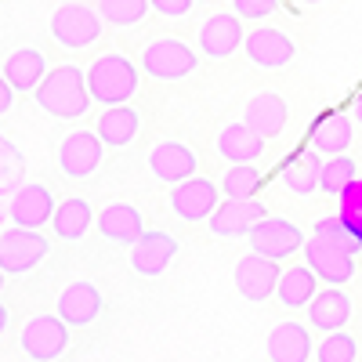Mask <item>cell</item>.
I'll list each match as a JSON object with an SVG mask.
<instances>
[{
    "label": "cell",
    "mask_w": 362,
    "mask_h": 362,
    "mask_svg": "<svg viewBox=\"0 0 362 362\" xmlns=\"http://www.w3.org/2000/svg\"><path fill=\"white\" fill-rule=\"evenodd\" d=\"M33 98L54 119H76V116L87 112L90 102H95L90 83H87V73L80 66H54V69H47V76L33 90Z\"/></svg>",
    "instance_id": "obj_1"
},
{
    "label": "cell",
    "mask_w": 362,
    "mask_h": 362,
    "mask_svg": "<svg viewBox=\"0 0 362 362\" xmlns=\"http://www.w3.org/2000/svg\"><path fill=\"white\" fill-rule=\"evenodd\" d=\"M87 83H90V95L102 105H119L127 102L134 90H138V66L131 62L127 54H102L95 66L87 69Z\"/></svg>",
    "instance_id": "obj_2"
},
{
    "label": "cell",
    "mask_w": 362,
    "mask_h": 362,
    "mask_svg": "<svg viewBox=\"0 0 362 362\" xmlns=\"http://www.w3.org/2000/svg\"><path fill=\"white\" fill-rule=\"evenodd\" d=\"M44 257H47V239L37 228L15 225L0 235V268H4V276H22V272L37 268Z\"/></svg>",
    "instance_id": "obj_3"
},
{
    "label": "cell",
    "mask_w": 362,
    "mask_h": 362,
    "mask_svg": "<svg viewBox=\"0 0 362 362\" xmlns=\"http://www.w3.org/2000/svg\"><path fill=\"white\" fill-rule=\"evenodd\" d=\"M199 66V58L189 44H181L174 37H160L145 47L141 54V69L148 76H156V80H181V76H189L192 69Z\"/></svg>",
    "instance_id": "obj_4"
},
{
    "label": "cell",
    "mask_w": 362,
    "mask_h": 362,
    "mask_svg": "<svg viewBox=\"0 0 362 362\" xmlns=\"http://www.w3.org/2000/svg\"><path fill=\"white\" fill-rule=\"evenodd\" d=\"M51 37L69 51L90 47L102 37V15L83 8V4H66L51 15Z\"/></svg>",
    "instance_id": "obj_5"
},
{
    "label": "cell",
    "mask_w": 362,
    "mask_h": 362,
    "mask_svg": "<svg viewBox=\"0 0 362 362\" xmlns=\"http://www.w3.org/2000/svg\"><path fill=\"white\" fill-rule=\"evenodd\" d=\"M69 348V322L62 315H33L22 329V351L33 362H51Z\"/></svg>",
    "instance_id": "obj_6"
},
{
    "label": "cell",
    "mask_w": 362,
    "mask_h": 362,
    "mask_svg": "<svg viewBox=\"0 0 362 362\" xmlns=\"http://www.w3.org/2000/svg\"><path fill=\"white\" fill-rule=\"evenodd\" d=\"M305 261L319 272V279L329 283V286H344L355 276V254L344 250L341 243H334V239L319 235V232L305 243Z\"/></svg>",
    "instance_id": "obj_7"
},
{
    "label": "cell",
    "mask_w": 362,
    "mask_h": 362,
    "mask_svg": "<svg viewBox=\"0 0 362 362\" xmlns=\"http://www.w3.org/2000/svg\"><path fill=\"white\" fill-rule=\"evenodd\" d=\"M279 279H283L279 257L250 250L243 261L235 264V290L243 293L247 300H268L272 293L279 290Z\"/></svg>",
    "instance_id": "obj_8"
},
{
    "label": "cell",
    "mask_w": 362,
    "mask_h": 362,
    "mask_svg": "<svg viewBox=\"0 0 362 362\" xmlns=\"http://www.w3.org/2000/svg\"><path fill=\"white\" fill-rule=\"evenodd\" d=\"M305 243H308L305 232H300L293 221H286V218H261L250 228V250L268 254V257H279V261L297 254Z\"/></svg>",
    "instance_id": "obj_9"
},
{
    "label": "cell",
    "mask_w": 362,
    "mask_h": 362,
    "mask_svg": "<svg viewBox=\"0 0 362 362\" xmlns=\"http://www.w3.org/2000/svg\"><path fill=\"white\" fill-rule=\"evenodd\" d=\"M102 134H90V131H73L62 138L58 145V167H62L66 177H90L102 163Z\"/></svg>",
    "instance_id": "obj_10"
},
{
    "label": "cell",
    "mask_w": 362,
    "mask_h": 362,
    "mask_svg": "<svg viewBox=\"0 0 362 362\" xmlns=\"http://www.w3.org/2000/svg\"><path fill=\"white\" fill-rule=\"evenodd\" d=\"M170 206L181 221H203L218 210V185L192 174L170 189Z\"/></svg>",
    "instance_id": "obj_11"
},
{
    "label": "cell",
    "mask_w": 362,
    "mask_h": 362,
    "mask_svg": "<svg viewBox=\"0 0 362 362\" xmlns=\"http://www.w3.org/2000/svg\"><path fill=\"white\" fill-rule=\"evenodd\" d=\"M239 47H243V15H210L199 29V51L206 58H214V62H221V58L235 54Z\"/></svg>",
    "instance_id": "obj_12"
},
{
    "label": "cell",
    "mask_w": 362,
    "mask_h": 362,
    "mask_svg": "<svg viewBox=\"0 0 362 362\" xmlns=\"http://www.w3.org/2000/svg\"><path fill=\"white\" fill-rule=\"evenodd\" d=\"M261 218H268L264 203H257L254 196H250V199H232V196H228V203H221L214 214H210V232L225 235V239H232V235H250V228H254Z\"/></svg>",
    "instance_id": "obj_13"
},
{
    "label": "cell",
    "mask_w": 362,
    "mask_h": 362,
    "mask_svg": "<svg viewBox=\"0 0 362 362\" xmlns=\"http://www.w3.org/2000/svg\"><path fill=\"white\" fill-rule=\"evenodd\" d=\"M293 40L283 33V29H254L247 37V58L257 69H286L293 62Z\"/></svg>",
    "instance_id": "obj_14"
},
{
    "label": "cell",
    "mask_w": 362,
    "mask_h": 362,
    "mask_svg": "<svg viewBox=\"0 0 362 362\" xmlns=\"http://www.w3.org/2000/svg\"><path fill=\"white\" fill-rule=\"evenodd\" d=\"M8 218L25 228H44L54 218V196L47 185H22L8 199Z\"/></svg>",
    "instance_id": "obj_15"
},
{
    "label": "cell",
    "mask_w": 362,
    "mask_h": 362,
    "mask_svg": "<svg viewBox=\"0 0 362 362\" xmlns=\"http://www.w3.org/2000/svg\"><path fill=\"white\" fill-rule=\"evenodd\" d=\"M322 153L319 148H297L290 160H283L279 167V181L293 192V196H312L322 185Z\"/></svg>",
    "instance_id": "obj_16"
},
{
    "label": "cell",
    "mask_w": 362,
    "mask_h": 362,
    "mask_svg": "<svg viewBox=\"0 0 362 362\" xmlns=\"http://www.w3.org/2000/svg\"><path fill=\"white\" fill-rule=\"evenodd\" d=\"M174 257H177V239L167 232H141V239L131 247V268L138 276H160Z\"/></svg>",
    "instance_id": "obj_17"
},
{
    "label": "cell",
    "mask_w": 362,
    "mask_h": 362,
    "mask_svg": "<svg viewBox=\"0 0 362 362\" xmlns=\"http://www.w3.org/2000/svg\"><path fill=\"white\" fill-rule=\"evenodd\" d=\"M102 312V290L95 283H69L58 293V315L69 326H90Z\"/></svg>",
    "instance_id": "obj_18"
},
{
    "label": "cell",
    "mask_w": 362,
    "mask_h": 362,
    "mask_svg": "<svg viewBox=\"0 0 362 362\" xmlns=\"http://www.w3.org/2000/svg\"><path fill=\"white\" fill-rule=\"evenodd\" d=\"M148 170L160 181H167V185H177V181L196 174V153L181 141H163L148 153Z\"/></svg>",
    "instance_id": "obj_19"
},
{
    "label": "cell",
    "mask_w": 362,
    "mask_h": 362,
    "mask_svg": "<svg viewBox=\"0 0 362 362\" xmlns=\"http://www.w3.org/2000/svg\"><path fill=\"white\" fill-rule=\"evenodd\" d=\"M315 355L312 334L300 322H279L268 334V358L272 362H305Z\"/></svg>",
    "instance_id": "obj_20"
},
{
    "label": "cell",
    "mask_w": 362,
    "mask_h": 362,
    "mask_svg": "<svg viewBox=\"0 0 362 362\" xmlns=\"http://www.w3.org/2000/svg\"><path fill=\"white\" fill-rule=\"evenodd\" d=\"M247 124L261 134V138H279L283 134V127H286V116H290V109H286V102H283V95H276V90H264V95H254L250 102H247Z\"/></svg>",
    "instance_id": "obj_21"
},
{
    "label": "cell",
    "mask_w": 362,
    "mask_h": 362,
    "mask_svg": "<svg viewBox=\"0 0 362 362\" xmlns=\"http://www.w3.org/2000/svg\"><path fill=\"white\" fill-rule=\"evenodd\" d=\"M308 145L319 148L322 156H341V153H348V145H351V116L341 112V109L319 116L315 127H312Z\"/></svg>",
    "instance_id": "obj_22"
},
{
    "label": "cell",
    "mask_w": 362,
    "mask_h": 362,
    "mask_svg": "<svg viewBox=\"0 0 362 362\" xmlns=\"http://www.w3.org/2000/svg\"><path fill=\"white\" fill-rule=\"evenodd\" d=\"M264 141L268 138H261L247 119L243 124H228L221 134H218V153L225 156V160H232V163H257L261 160V153H264Z\"/></svg>",
    "instance_id": "obj_23"
},
{
    "label": "cell",
    "mask_w": 362,
    "mask_h": 362,
    "mask_svg": "<svg viewBox=\"0 0 362 362\" xmlns=\"http://www.w3.org/2000/svg\"><path fill=\"white\" fill-rule=\"evenodd\" d=\"M98 232L105 239H112V243H127L134 247L141 232H145V221H141V210L131 206V203H112L102 210V218H98Z\"/></svg>",
    "instance_id": "obj_24"
},
{
    "label": "cell",
    "mask_w": 362,
    "mask_h": 362,
    "mask_svg": "<svg viewBox=\"0 0 362 362\" xmlns=\"http://www.w3.org/2000/svg\"><path fill=\"white\" fill-rule=\"evenodd\" d=\"M0 76H8V83L15 90H37L40 80L47 76V62H44V54L37 47H22V51H11L4 58Z\"/></svg>",
    "instance_id": "obj_25"
},
{
    "label": "cell",
    "mask_w": 362,
    "mask_h": 362,
    "mask_svg": "<svg viewBox=\"0 0 362 362\" xmlns=\"http://www.w3.org/2000/svg\"><path fill=\"white\" fill-rule=\"evenodd\" d=\"M308 319L312 326L326 329V334H334V329H344L348 319H351V300L344 290H319L308 305Z\"/></svg>",
    "instance_id": "obj_26"
},
{
    "label": "cell",
    "mask_w": 362,
    "mask_h": 362,
    "mask_svg": "<svg viewBox=\"0 0 362 362\" xmlns=\"http://www.w3.org/2000/svg\"><path fill=\"white\" fill-rule=\"evenodd\" d=\"M90 221H95V210H90V203L80 199V196H69V199H62V203L54 206L51 228H54L58 239H66V243H76V239L87 235Z\"/></svg>",
    "instance_id": "obj_27"
},
{
    "label": "cell",
    "mask_w": 362,
    "mask_h": 362,
    "mask_svg": "<svg viewBox=\"0 0 362 362\" xmlns=\"http://www.w3.org/2000/svg\"><path fill=\"white\" fill-rule=\"evenodd\" d=\"M276 293H279V300H283L286 308H305V305H312V297L319 293V272H315L308 261L286 268Z\"/></svg>",
    "instance_id": "obj_28"
},
{
    "label": "cell",
    "mask_w": 362,
    "mask_h": 362,
    "mask_svg": "<svg viewBox=\"0 0 362 362\" xmlns=\"http://www.w3.org/2000/svg\"><path fill=\"white\" fill-rule=\"evenodd\" d=\"M138 127H141V112L138 109H131V105H109L102 116H98V134H102V141L105 145H131L134 141V134H138Z\"/></svg>",
    "instance_id": "obj_29"
},
{
    "label": "cell",
    "mask_w": 362,
    "mask_h": 362,
    "mask_svg": "<svg viewBox=\"0 0 362 362\" xmlns=\"http://www.w3.org/2000/svg\"><path fill=\"white\" fill-rule=\"evenodd\" d=\"M358 177V167H355V160L348 156V153H341V156H326V163H322V192L326 196H341L351 181Z\"/></svg>",
    "instance_id": "obj_30"
},
{
    "label": "cell",
    "mask_w": 362,
    "mask_h": 362,
    "mask_svg": "<svg viewBox=\"0 0 362 362\" xmlns=\"http://www.w3.org/2000/svg\"><path fill=\"white\" fill-rule=\"evenodd\" d=\"M261 189V174L254 163H232V170H225L221 177V192L232 199H250Z\"/></svg>",
    "instance_id": "obj_31"
},
{
    "label": "cell",
    "mask_w": 362,
    "mask_h": 362,
    "mask_svg": "<svg viewBox=\"0 0 362 362\" xmlns=\"http://www.w3.org/2000/svg\"><path fill=\"white\" fill-rule=\"evenodd\" d=\"M153 8V0H98V11L109 25H134Z\"/></svg>",
    "instance_id": "obj_32"
},
{
    "label": "cell",
    "mask_w": 362,
    "mask_h": 362,
    "mask_svg": "<svg viewBox=\"0 0 362 362\" xmlns=\"http://www.w3.org/2000/svg\"><path fill=\"white\" fill-rule=\"evenodd\" d=\"M315 358L319 362H355L358 344L344 334V329H334V334H326V341L315 348Z\"/></svg>",
    "instance_id": "obj_33"
},
{
    "label": "cell",
    "mask_w": 362,
    "mask_h": 362,
    "mask_svg": "<svg viewBox=\"0 0 362 362\" xmlns=\"http://www.w3.org/2000/svg\"><path fill=\"white\" fill-rule=\"evenodd\" d=\"M315 232L326 235V239H334V243H341V247L351 250V254L362 250V232H355L341 214H337V218H319V221H315Z\"/></svg>",
    "instance_id": "obj_34"
},
{
    "label": "cell",
    "mask_w": 362,
    "mask_h": 362,
    "mask_svg": "<svg viewBox=\"0 0 362 362\" xmlns=\"http://www.w3.org/2000/svg\"><path fill=\"white\" fill-rule=\"evenodd\" d=\"M337 214H341L355 232H362V177H355L351 185L337 196Z\"/></svg>",
    "instance_id": "obj_35"
},
{
    "label": "cell",
    "mask_w": 362,
    "mask_h": 362,
    "mask_svg": "<svg viewBox=\"0 0 362 362\" xmlns=\"http://www.w3.org/2000/svg\"><path fill=\"white\" fill-rule=\"evenodd\" d=\"M232 8L243 18H264V15L276 11V0H232Z\"/></svg>",
    "instance_id": "obj_36"
},
{
    "label": "cell",
    "mask_w": 362,
    "mask_h": 362,
    "mask_svg": "<svg viewBox=\"0 0 362 362\" xmlns=\"http://www.w3.org/2000/svg\"><path fill=\"white\" fill-rule=\"evenodd\" d=\"M153 8L167 18H181V15L192 11V0H153Z\"/></svg>",
    "instance_id": "obj_37"
},
{
    "label": "cell",
    "mask_w": 362,
    "mask_h": 362,
    "mask_svg": "<svg viewBox=\"0 0 362 362\" xmlns=\"http://www.w3.org/2000/svg\"><path fill=\"white\" fill-rule=\"evenodd\" d=\"M11 98H15V87L8 83V76H0V112H11Z\"/></svg>",
    "instance_id": "obj_38"
},
{
    "label": "cell",
    "mask_w": 362,
    "mask_h": 362,
    "mask_svg": "<svg viewBox=\"0 0 362 362\" xmlns=\"http://www.w3.org/2000/svg\"><path fill=\"white\" fill-rule=\"evenodd\" d=\"M351 116H355L358 124H362V90H358V95H355V109H351Z\"/></svg>",
    "instance_id": "obj_39"
},
{
    "label": "cell",
    "mask_w": 362,
    "mask_h": 362,
    "mask_svg": "<svg viewBox=\"0 0 362 362\" xmlns=\"http://www.w3.org/2000/svg\"><path fill=\"white\" fill-rule=\"evenodd\" d=\"M300 4H322V0H300Z\"/></svg>",
    "instance_id": "obj_40"
}]
</instances>
